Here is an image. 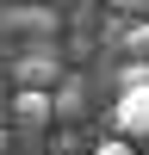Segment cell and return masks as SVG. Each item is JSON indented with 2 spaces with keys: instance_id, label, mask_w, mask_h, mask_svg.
<instances>
[{
  "instance_id": "cell-3",
  "label": "cell",
  "mask_w": 149,
  "mask_h": 155,
  "mask_svg": "<svg viewBox=\"0 0 149 155\" xmlns=\"http://www.w3.org/2000/svg\"><path fill=\"white\" fill-rule=\"evenodd\" d=\"M19 74H25V93H37V81H44V87L56 81V62H50V56H31V62H25Z\"/></svg>"
},
{
  "instance_id": "cell-2",
  "label": "cell",
  "mask_w": 149,
  "mask_h": 155,
  "mask_svg": "<svg viewBox=\"0 0 149 155\" xmlns=\"http://www.w3.org/2000/svg\"><path fill=\"white\" fill-rule=\"evenodd\" d=\"M12 112H19V124H50V112H56V106H50V93H19V106H12Z\"/></svg>"
},
{
  "instance_id": "cell-8",
  "label": "cell",
  "mask_w": 149,
  "mask_h": 155,
  "mask_svg": "<svg viewBox=\"0 0 149 155\" xmlns=\"http://www.w3.org/2000/svg\"><path fill=\"white\" fill-rule=\"evenodd\" d=\"M143 155H149V149H143Z\"/></svg>"
},
{
  "instance_id": "cell-7",
  "label": "cell",
  "mask_w": 149,
  "mask_h": 155,
  "mask_svg": "<svg viewBox=\"0 0 149 155\" xmlns=\"http://www.w3.org/2000/svg\"><path fill=\"white\" fill-rule=\"evenodd\" d=\"M0 155H6V130H0Z\"/></svg>"
},
{
  "instance_id": "cell-6",
  "label": "cell",
  "mask_w": 149,
  "mask_h": 155,
  "mask_svg": "<svg viewBox=\"0 0 149 155\" xmlns=\"http://www.w3.org/2000/svg\"><path fill=\"white\" fill-rule=\"evenodd\" d=\"M93 155H137V149H131V143H118V137H112V143H99Z\"/></svg>"
},
{
  "instance_id": "cell-5",
  "label": "cell",
  "mask_w": 149,
  "mask_h": 155,
  "mask_svg": "<svg viewBox=\"0 0 149 155\" xmlns=\"http://www.w3.org/2000/svg\"><path fill=\"white\" fill-rule=\"evenodd\" d=\"M131 87H149V62H131V68H124V93H131Z\"/></svg>"
},
{
  "instance_id": "cell-1",
  "label": "cell",
  "mask_w": 149,
  "mask_h": 155,
  "mask_svg": "<svg viewBox=\"0 0 149 155\" xmlns=\"http://www.w3.org/2000/svg\"><path fill=\"white\" fill-rule=\"evenodd\" d=\"M112 124H118V143H143V149H149V87H131V93H118V106H112Z\"/></svg>"
},
{
  "instance_id": "cell-4",
  "label": "cell",
  "mask_w": 149,
  "mask_h": 155,
  "mask_svg": "<svg viewBox=\"0 0 149 155\" xmlns=\"http://www.w3.org/2000/svg\"><path fill=\"white\" fill-rule=\"evenodd\" d=\"M124 44H131V56H137V62H149V25H137Z\"/></svg>"
}]
</instances>
